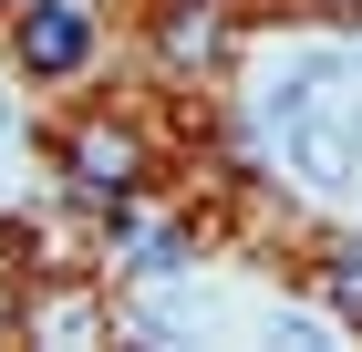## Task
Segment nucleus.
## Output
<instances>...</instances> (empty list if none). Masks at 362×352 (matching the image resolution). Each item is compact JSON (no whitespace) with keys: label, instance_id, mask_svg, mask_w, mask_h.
<instances>
[{"label":"nucleus","instance_id":"1","mask_svg":"<svg viewBox=\"0 0 362 352\" xmlns=\"http://www.w3.org/2000/svg\"><path fill=\"white\" fill-rule=\"evenodd\" d=\"M93 52V31H83V11H62V0H42V11H31L21 21V62L31 73H73V62Z\"/></svg>","mask_w":362,"mask_h":352},{"label":"nucleus","instance_id":"2","mask_svg":"<svg viewBox=\"0 0 362 352\" xmlns=\"http://www.w3.org/2000/svg\"><path fill=\"white\" fill-rule=\"evenodd\" d=\"M279 156L300 166L310 187H341V166H352V145H341L332 125H310V114H290V125H279Z\"/></svg>","mask_w":362,"mask_h":352},{"label":"nucleus","instance_id":"3","mask_svg":"<svg viewBox=\"0 0 362 352\" xmlns=\"http://www.w3.org/2000/svg\"><path fill=\"white\" fill-rule=\"evenodd\" d=\"M321 83H341V52H290V62L269 73V114H279V125L310 114V104H321Z\"/></svg>","mask_w":362,"mask_h":352},{"label":"nucleus","instance_id":"4","mask_svg":"<svg viewBox=\"0 0 362 352\" xmlns=\"http://www.w3.org/2000/svg\"><path fill=\"white\" fill-rule=\"evenodd\" d=\"M73 166H83V187H124V176H135V145H124V135H83V156H73Z\"/></svg>","mask_w":362,"mask_h":352},{"label":"nucleus","instance_id":"5","mask_svg":"<svg viewBox=\"0 0 362 352\" xmlns=\"http://www.w3.org/2000/svg\"><path fill=\"white\" fill-rule=\"evenodd\" d=\"M42 331H52V342H93V331H104V311H93V300H42Z\"/></svg>","mask_w":362,"mask_h":352},{"label":"nucleus","instance_id":"6","mask_svg":"<svg viewBox=\"0 0 362 352\" xmlns=\"http://www.w3.org/2000/svg\"><path fill=\"white\" fill-rule=\"evenodd\" d=\"M332 300H341V311H362V249H341V259H332Z\"/></svg>","mask_w":362,"mask_h":352},{"label":"nucleus","instance_id":"7","mask_svg":"<svg viewBox=\"0 0 362 352\" xmlns=\"http://www.w3.org/2000/svg\"><path fill=\"white\" fill-rule=\"evenodd\" d=\"M0 135H11V93H0Z\"/></svg>","mask_w":362,"mask_h":352},{"label":"nucleus","instance_id":"8","mask_svg":"<svg viewBox=\"0 0 362 352\" xmlns=\"http://www.w3.org/2000/svg\"><path fill=\"white\" fill-rule=\"evenodd\" d=\"M352 156H362V125H352Z\"/></svg>","mask_w":362,"mask_h":352},{"label":"nucleus","instance_id":"9","mask_svg":"<svg viewBox=\"0 0 362 352\" xmlns=\"http://www.w3.org/2000/svg\"><path fill=\"white\" fill-rule=\"evenodd\" d=\"M332 11H352V0H332Z\"/></svg>","mask_w":362,"mask_h":352}]
</instances>
